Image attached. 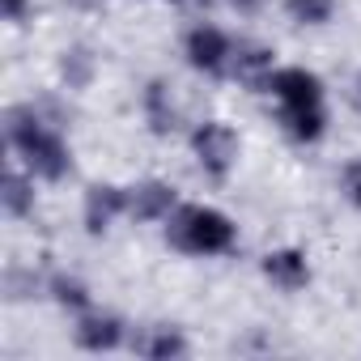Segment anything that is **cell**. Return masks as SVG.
I'll return each instance as SVG.
<instances>
[{
	"mask_svg": "<svg viewBox=\"0 0 361 361\" xmlns=\"http://www.w3.org/2000/svg\"><path fill=\"white\" fill-rule=\"evenodd\" d=\"M192 153H196L200 170L221 183V178L234 170V161H238V132H234L230 123L209 119V123H200V128L192 132Z\"/></svg>",
	"mask_w": 361,
	"mask_h": 361,
	"instance_id": "cell-4",
	"label": "cell"
},
{
	"mask_svg": "<svg viewBox=\"0 0 361 361\" xmlns=\"http://www.w3.org/2000/svg\"><path fill=\"white\" fill-rule=\"evenodd\" d=\"M259 268H264V276H268L281 293H298V289L310 285V264H306V251H298V247L268 251Z\"/></svg>",
	"mask_w": 361,
	"mask_h": 361,
	"instance_id": "cell-9",
	"label": "cell"
},
{
	"mask_svg": "<svg viewBox=\"0 0 361 361\" xmlns=\"http://www.w3.org/2000/svg\"><path fill=\"white\" fill-rule=\"evenodd\" d=\"M340 192H344V200H348V204H357V209H361V157H353V161L340 170Z\"/></svg>",
	"mask_w": 361,
	"mask_h": 361,
	"instance_id": "cell-17",
	"label": "cell"
},
{
	"mask_svg": "<svg viewBox=\"0 0 361 361\" xmlns=\"http://www.w3.org/2000/svg\"><path fill=\"white\" fill-rule=\"evenodd\" d=\"M166 221V243L183 255H226L238 243V226L209 204H178Z\"/></svg>",
	"mask_w": 361,
	"mask_h": 361,
	"instance_id": "cell-3",
	"label": "cell"
},
{
	"mask_svg": "<svg viewBox=\"0 0 361 361\" xmlns=\"http://www.w3.org/2000/svg\"><path fill=\"white\" fill-rule=\"evenodd\" d=\"M132 348L149 361H170V357H188V336L170 323H153L132 336Z\"/></svg>",
	"mask_w": 361,
	"mask_h": 361,
	"instance_id": "cell-11",
	"label": "cell"
},
{
	"mask_svg": "<svg viewBox=\"0 0 361 361\" xmlns=\"http://www.w3.org/2000/svg\"><path fill=\"white\" fill-rule=\"evenodd\" d=\"M183 5H230L234 13H243V18H251V13H259L264 5H268V0H183Z\"/></svg>",
	"mask_w": 361,
	"mask_h": 361,
	"instance_id": "cell-18",
	"label": "cell"
},
{
	"mask_svg": "<svg viewBox=\"0 0 361 361\" xmlns=\"http://www.w3.org/2000/svg\"><path fill=\"white\" fill-rule=\"evenodd\" d=\"M47 289H51V298L60 302V306H68V310H90V285L85 281H77V276H68V272H56L51 281H47Z\"/></svg>",
	"mask_w": 361,
	"mask_h": 361,
	"instance_id": "cell-14",
	"label": "cell"
},
{
	"mask_svg": "<svg viewBox=\"0 0 361 361\" xmlns=\"http://www.w3.org/2000/svg\"><path fill=\"white\" fill-rule=\"evenodd\" d=\"M174 5H183V0H174Z\"/></svg>",
	"mask_w": 361,
	"mask_h": 361,
	"instance_id": "cell-22",
	"label": "cell"
},
{
	"mask_svg": "<svg viewBox=\"0 0 361 361\" xmlns=\"http://www.w3.org/2000/svg\"><path fill=\"white\" fill-rule=\"evenodd\" d=\"M348 98H353V106H357V111H361V73H357V77H353V85H348Z\"/></svg>",
	"mask_w": 361,
	"mask_h": 361,
	"instance_id": "cell-20",
	"label": "cell"
},
{
	"mask_svg": "<svg viewBox=\"0 0 361 361\" xmlns=\"http://www.w3.org/2000/svg\"><path fill=\"white\" fill-rule=\"evenodd\" d=\"M272 73H276V51H272V47L251 43V39H238V43H234L226 77H234V81H243V85H251V90H268Z\"/></svg>",
	"mask_w": 361,
	"mask_h": 361,
	"instance_id": "cell-6",
	"label": "cell"
},
{
	"mask_svg": "<svg viewBox=\"0 0 361 361\" xmlns=\"http://www.w3.org/2000/svg\"><path fill=\"white\" fill-rule=\"evenodd\" d=\"M26 9H30V0H5V18H9V22H22Z\"/></svg>",
	"mask_w": 361,
	"mask_h": 361,
	"instance_id": "cell-19",
	"label": "cell"
},
{
	"mask_svg": "<svg viewBox=\"0 0 361 361\" xmlns=\"http://www.w3.org/2000/svg\"><path fill=\"white\" fill-rule=\"evenodd\" d=\"M119 213H128V188H115V183H94V188H85V209H81V217H85V230H90V234H102Z\"/></svg>",
	"mask_w": 361,
	"mask_h": 361,
	"instance_id": "cell-10",
	"label": "cell"
},
{
	"mask_svg": "<svg viewBox=\"0 0 361 361\" xmlns=\"http://www.w3.org/2000/svg\"><path fill=\"white\" fill-rule=\"evenodd\" d=\"M272 98L281 102V123L293 140L310 145L323 136L327 128V111H323V81L306 68H276L268 81Z\"/></svg>",
	"mask_w": 361,
	"mask_h": 361,
	"instance_id": "cell-2",
	"label": "cell"
},
{
	"mask_svg": "<svg viewBox=\"0 0 361 361\" xmlns=\"http://www.w3.org/2000/svg\"><path fill=\"white\" fill-rule=\"evenodd\" d=\"M60 73H64L68 90H85L90 77H94V56H90V47H73V51H64Z\"/></svg>",
	"mask_w": 361,
	"mask_h": 361,
	"instance_id": "cell-15",
	"label": "cell"
},
{
	"mask_svg": "<svg viewBox=\"0 0 361 361\" xmlns=\"http://www.w3.org/2000/svg\"><path fill=\"white\" fill-rule=\"evenodd\" d=\"M230 51H234V39L217 26H192L188 39H183V56L196 73H209V77H226L230 68Z\"/></svg>",
	"mask_w": 361,
	"mask_h": 361,
	"instance_id": "cell-5",
	"label": "cell"
},
{
	"mask_svg": "<svg viewBox=\"0 0 361 361\" xmlns=\"http://www.w3.org/2000/svg\"><path fill=\"white\" fill-rule=\"evenodd\" d=\"M145 119L157 136H170L178 128V106H174V85L170 81H149L145 85Z\"/></svg>",
	"mask_w": 361,
	"mask_h": 361,
	"instance_id": "cell-12",
	"label": "cell"
},
{
	"mask_svg": "<svg viewBox=\"0 0 361 361\" xmlns=\"http://www.w3.org/2000/svg\"><path fill=\"white\" fill-rule=\"evenodd\" d=\"M73 336H77V344H81L85 353H111V348L123 344L128 327H123L119 314H106V310H81Z\"/></svg>",
	"mask_w": 361,
	"mask_h": 361,
	"instance_id": "cell-8",
	"label": "cell"
},
{
	"mask_svg": "<svg viewBox=\"0 0 361 361\" xmlns=\"http://www.w3.org/2000/svg\"><path fill=\"white\" fill-rule=\"evenodd\" d=\"M5 132H9V145L26 161L30 174L47 178V183H60V178L73 170V153H68L64 136L39 115V106H13Z\"/></svg>",
	"mask_w": 361,
	"mask_h": 361,
	"instance_id": "cell-1",
	"label": "cell"
},
{
	"mask_svg": "<svg viewBox=\"0 0 361 361\" xmlns=\"http://www.w3.org/2000/svg\"><path fill=\"white\" fill-rule=\"evenodd\" d=\"M77 9H98V5H106V0H73Z\"/></svg>",
	"mask_w": 361,
	"mask_h": 361,
	"instance_id": "cell-21",
	"label": "cell"
},
{
	"mask_svg": "<svg viewBox=\"0 0 361 361\" xmlns=\"http://www.w3.org/2000/svg\"><path fill=\"white\" fill-rule=\"evenodd\" d=\"M0 209L9 217H30L35 213V183L22 170H5V183H0Z\"/></svg>",
	"mask_w": 361,
	"mask_h": 361,
	"instance_id": "cell-13",
	"label": "cell"
},
{
	"mask_svg": "<svg viewBox=\"0 0 361 361\" xmlns=\"http://www.w3.org/2000/svg\"><path fill=\"white\" fill-rule=\"evenodd\" d=\"M285 13L298 26H323L336 13V0H285Z\"/></svg>",
	"mask_w": 361,
	"mask_h": 361,
	"instance_id": "cell-16",
	"label": "cell"
},
{
	"mask_svg": "<svg viewBox=\"0 0 361 361\" xmlns=\"http://www.w3.org/2000/svg\"><path fill=\"white\" fill-rule=\"evenodd\" d=\"M178 209V196L161 178H145V183L128 188V217L132 221H166Z\"/></svg>",
	"mask_w": 361,
	"mask_h": 361,
	"instance_id": "cell-7",
	"label": "cell"
}]
</instances>
